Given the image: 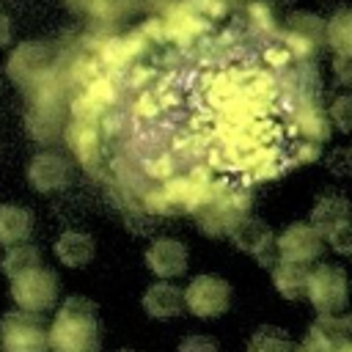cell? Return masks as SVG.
<instances>
[{
	"mask_svg": "<svg viewBox=\"0 0 352 352\" xmlns=\"http://www.w3.org/2000/svg\"><path fill=\"white\" fill-rule=\"evenodd\" d=\"M52 352H99L102 319L94 300L72 294L60 302L50 324Z\"/></svg>",
	"mask_w": 352,
	"mask_h": 352,
	"instance_id": "1",
	"label": "cell"
},
{
	"mask_svg": "<svg viewBox=\"0 0 352 352\" xmlns=\"http://www.w3.org/2000/svg\"><path fill=\"white\" fill-rule=\"evenodd\" d=\"M308 300L319 316H338L349 305V278L338 264H319L308 278Z\"/></svg>",
	"mask_w": 352,
	"mask_h": 352,
	"instance_id": "2",
	"label": "cell"
},
{
	"mask_svg": "<svg viewBox=\"0 0 352 352\" xmlns=\"http://www.w3.org/2000/svg\"><path fill=\"white\" fill-rule=\"evenodd\" d=\"M58 275L47 267H36L30 272H22L11 278V300L16 308L30 311V314H44L55 308L58 302Z\"/></svg>",
	"mask_w": 352,
	"mask_h": 352,
	"instance_id": "3",
	"label": "cell"
},
{
	"mask_svg": "<svg viewBox=\"0 0 352 352\" xmlns=\"http://www.w3.org/2000/svg\"><path fill=\"white\" fill-rule=\"evenodd\" d=\"M0 330L8 352H52L50 327H44L41 319L30 311H8L0 319Z\"/></svg>",
	"mask_w": 352,
	"mask_h": 352,
	"instance_id": "4",
	"label": "cell"
},
{
	"mask_svg": "<svg viewBox=\"0 0 352 352\" xmlns=\"http://www.w3.org/2000/svg\"><path fill=\"white\" fill-rule=\"evenodd\" d=\"M184 305L198 319L223 316L231 305V286L220 275H195L184 289Z\"/></svg>",
	"mask_w": 352,
	"mask_h": 352,
	"instance_id": "5",
	"label": "cell"
},
{
	"mask_svg": "<svg viewBox=\"0 0 352 352\" xmlns=\"http://www.w3.org/2000/svg\"><path fill=\"white\" fill-rule=\"evenodd\" d=\"M231 242L236 250L253 256L261 267H275L280 261V250H278V236L272 234V228L258 220V217H245L234 234H231Z\"/></svg>",
	"mask_w": 352,
	"mask_h": 352,
	"instance_id": "6",
	"label": "cell"
},
{
	"mask_svg": "<svg viewBox=\"0 0 352 352\" xmlns=\"http://www.w3.org/2000/svg\"><path fill=\"white\" fill-rule=\"evenodd\" d=\"M74 165L60 151H38L28 162V182L36 192H60L72 184Z\"/></svg>",
	"mask_w": 352,
	"mask_h": 352,
	"instance_id": "7",
	"label": "cell"
},
{
	"mask_svg": "<svg viewBox=\"0 0 352 352\" xmlns=\"http://www.w3.org/2000/svg\"><path fill=\"white\" fill-rule=\"evenodd\" d=\"M143 261H146L151 275H157L160 280H170V278H179V275L187 272L190 253H187V245L182 239H176V236H157L146 248Z\"/></svg>",
	"mask_w": 352,
	"mask_h": 352,
	"instance_id": "8",
	"label": "cell"
},
{
	"mask_svg": "<svg viewBox=\"0 0 352 352\" xmlns=\"http://www.w3.org/2000/svg\"><path fill=\"white\" fill-rule=\"evenodd\" d=\"M322 248H324V236L311 223H292L278 236V250L280 258L286 261H300V264L316 261L322 256Z\"/></svg>",
	"mask_w": 352,
	"mask_h": 352,
	"instance_id": "9",
	"label": "cell"
},
{
	"mask_svg": "<svg viewBox=\"0 0 352 352\" xmlns=\"http://www.w3.org/2000/svg\"><path fill=\"white\" fill-rule=\"evenodd\" d=\"M308 220H311V226H314L324 239H330L338 228H344L346 223H352V204H349V198H346L344 192H338V190H324V192L314 201Z\"/></svg>",
	"mask_w": 352,
	"mask_h": 352,
	"instance_id": "10",
	"label": "cell"
},
{
	"mask_svg": "<svg viewBox=\"0 0 352 352\" xmlns=\"http://www.w3.org/2000/svg\"><path fill=\"white\" fill-rule=\"evenodd\" d=\"M294 121L297 129L314 140V143H324L330 138V113H324L322 107V91H300L297 102H294Z\"/></svg>",
	"mask_w": 352,
	"mask_h": 352,
	"instance_id": "11",
	"label": "cell"
},
{
	"mask_svg": "<svg viewBox=\"0 0 352 352\" xmlns=\"http://www.w3.org/2000/svg\"><path fill=\"white\" fill-rule=\"evenodd\" d=\"M140 305L146 311V316L151 319H160V322H168L173 316H179L187 305H184V292L170 283V280H154L143 297H140Z\"/></svg>",
	"mask_w": 352,
	"mask_h": 352,
	"instance_id": "12",
	"label": "cell"
},
{
	"mask_svg": "<svg viewBox=\"0 0 352 352\" xmlns=\"http://www.w3.org/2000/svg\"><path fill=\"white\" fill-rule=\"evenodd\" d=\"M346 324L344 316H319L316 324H311L308 336L300 341L297 352H338L341 346H346Z\"/></svg>",
	"mask_w": 352,
	"mask_h": 352,
	"instance_id": "13",
	"label": "cell"
},
{
	"mask_svg": "<svg viewBox=\"0 0 352 352\" xmlns=\"http://www.w3.org/2000/svg\"><path fill=\"white\" fill-rule=\"evenodd\" d=\"M47 63H50V47L41 41H25L8 58V77L16 85H25L33 77H38Z\"/></svg>",
	"mask_w": 352,
	"mask_h": 352,
	"instance_id": "14",
	"label": "cell"
},
{
	"mask_svg": "<svg viewBox=\"0 0 352 352\" xmlns=\"http://www.w3.org/2000/svg\"><path fill=\"white\" fill-rule=\"evenodd\" d=\"M36 217L30 209L16 206V204H0V245L14 248L22 245L33 236Z\"/></svg>",
	"mask_w": 352,
	"mask_h": 352,
	"instance_id": "15",
	"label": "cell"
},
{
	"mask_svg": "<svg viewBox=\"0 0 352 352\" xmlns=\"http://www.w3.org/2000/svg\"><path fill=\"white\" fill-rule=\"evenodd\" d=\"M94 253H96V242L91 234L85 231H63L55 242V258L72 270H80V267H88L94 261Z\"/></svg>",
	"mask_w": 352,
	"mask_h": 352,
	"instance_id": "16",
	"label": "cell"
},
{
	"mask_svg": "<svg viewBox=\"0 0 352 352\" xmlns=\"http://www.w3.org/2000/svg\"><path fill=\"white\" fill-rule=\"evenodd\" d=\"M308 278H311V270L300 261H286L280 258L275 267H272V286L275 292L283 297V300H300V297H308Z\"/></svg>",
	"mask_w": 352,
	"mask_h": 352,
	"instance_id": "17",
	"label": "cell"
},
{
	"mask_svg": "<svg viewBox=\"0 0 352 352\" xmlns=\"http://www.w3.org/2000/svg\"><path fill=\"white\" fill-rule=\"evenodd\" d=\"M41 267V256L38 250L30 245V242H22V245H14V248H6V256L0 261V270L8 275V278H16L22 272H30Z\"/></svg>",
	"mask_w": 352,
	"mask_h": 352,
	"instance_id": "18",
	"label": "cell"
},
{
	"mask_svg": "<svg viewBox=\"0 0 352 352\" xmlns=\"http://www.w3.org/2000/svg\"><path fill=\"white\" fill-rule=\"evenodd\" d=\"M248 352H297V346L292 344L289 333L275 327V324H261L250 341H248Z\"/></svg>",
	"mask_w": 352,
	"mask_h": 352,
	"instance_id": "19",
	"label": "cell"
},
{
	"mask_svg": "<svg viewBox=\"0 0 352 352\" xmlns=\"http://www.w3.org/2000/svg\"><path fill=\"white\" fill-rule=\"evenodd\" d=\"M327 41L336 55H352V8L338 11L327 25Z\"/></svg>",
	"mask_w": 352,
	"mask_h": 352,
	"instance_id": "20",
	"label": "cell"
},
{
	"mask_svg": "<svg viewBox=\"0 0 352 352\" xmlns=\"http://www.w3.org/2000/svg\"><path fill=\"white\" fill-rule=\"evenodd\" d=\"M330 124L346 135H352V94H341L338 99H333L330 104Z\"/></svg>",
	"mask_w": 352,
	"mask_h": 352,
	"instance_id": "21",
	"label": "cell"
},
{
	"mask_svg": "<svg viewBox=\"0 0 352 352\" xmlns=\"http://www.w3.org/2000/svg\"><path fill=\"white\" fill-rule=\"evenodd\" d=\"M327 170L336 173V176H352V146H344V148H333L324 160Z\"/></svg>",
	"mask_w": 352,
	"mask_h": 352,
	"instance_id": "22",
	"label": "cell"
},
{
	"mask_svg": "<svg viewBox=\"0 0 352 352\" xmlns=\"http://www.w3.org/2000/svg\"><path fill=\"white\" fill-rule=\"evenodd\" d=\"M327 242H330V248H333L336 253H341L344 258L352 261V223H346L344 228H338Z\"/></svg>",
	"mask_w": 352,
	"mask_h": 352,
	"instance_id": "23",
	"label": "cell"
},
{
	"mask_svg": "<svg viewBox=\"0 0 352 352\" xmlns=\"http://www.w3.org/2000/svg\"><path fill=\"white\" fill-rule=\"evenodd\" d=\"M176 352H220V349H217V341L209 336H187Z\"/></svg>",
	"mask_w": 352,
	"mask_h": 352,
	"instance_id": "24",
	"label": "cell"
},
{
	"mask_svg": "<svg viewBox=\"0 0 352 352\" xmlns=\"http://www.w3.org/2000/svg\"><path fill=\"white\" fill-rule=\"evenodd\" d=\"M333 77L338 85L352 88V55H336L333 60Z\"/></svg>",
	"mask_w": 352,
	"mask_h": 352,
	"instance_id": "25",
	"label": "cell"
},
{
	"mask_svg": "<svg viewBox=\"0 0 352 352\" xmlns=\"http://www.w3.org/2000/svg\"><path fill=\"white\" fill-rule=\"evenodd\" d=\"M11 38H14V22L0 11V50H3V47H8V44H11Z\"/></svg>",
	"mask_w": 352,
	"mask_h": 352,
	"instance_id": "26",
	"label": "cell"
},
{
	"mask_svg": "<svg viewBox=\"0 0 352 352\" xmlns=\"http://www.w3.org/2000/svg\"><path fill=\"white\" fill-rule=\"evenodd\" d=\"M0 352H8V349H6V338H3V330H0Z\"/></svg>",
	"mask_w": 352,
	"mask_h": 352,
	"instance_id": "27",
	"label": "cell"
},
{
	"mask_svg": "<svg viewBox=\"0 0 352 352\" xmlns=\"http://www.w3.org/2000/svg\"><path fill=\"white\" fill-rule=\"evenodd\" d=\"M338 352H352V344H346V346H341Z\"/></svg>",
	"mask_w": 352,
	"mask_h": 352,
	"instance_id": "28",
	"label": "cell"
},
{
	"mask_svg": "<svg viewBox=\"0 0 352 352\" xmlns=\"http://www.w3.org/2000/svg\"><path fill=\"white\" fill-rule=\"evenodd\" d=\"M121 352H138V349H121Z\"/></svg>",
	"mask_w": 352,
	"mask_h": 352,
	"instance_id": "29",
	"label": "cell"
}]
</instances>
